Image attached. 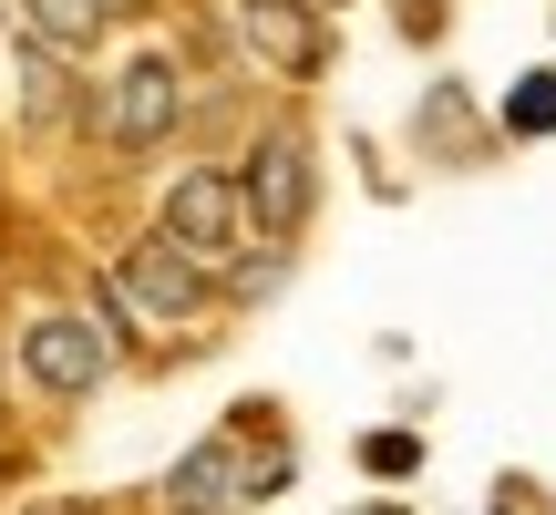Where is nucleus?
<instances>
[{
    "label": "nucleus",
    "mask_w": 556,
    "mask_h": 515,
    "mask_svg": "<svg viewBox=\"0 0 556 515\" xmlns=\"http://www.w3.org/2000/svg\"><path fill=\"white\" fill-rule=\"evenodd\" d=\"M238 197H248V217H258L268 238H299V217H309V135H299V124L258 135V155H248Z\"/></svg>",
    "instance_id": "nucleus-1"
},
{
    "label": "nucleus",
    "mask_w": 556,
    "mask_h": 515,
    "mask_svg": "<svg viewBox=\"0 0 556 515\" xmlns=\"http://www.w3.org/2000/svg\"><path fill=\"white\" fill-rule=\"evenodd\" d=\"M176 62H155V52H144V62H124V73H114V93H103V135H114L124 145V155H144V145H165V135H176Z\"/></svg>",
    "instance_id": "nucleus-2"
},
{
    "label": "nucleus",
    "mask_w": 556,
    "mask_h": 515,
    "mask_svg": "<svg viewBox=\"0 0 556 515\" xmlns=\"http://www.w3.org/2000/svg\"><path fill=\"white\" fill-rule=\"evenodd\" d=\"M103 361H114V351L93 340V319H31V330H21V372H31L41 392H62V402L93 392Z\"/></svg>",
    "instance_id": "nucleus-3"
},
{
    "label": "nucleus",
    "mask_w": 556,
    "mask_h": 515,
    "mask_svg": "<svg viewBox=\"0 0 556 515\" xmlns=\"http://www.w3.org/2000/svg\"><path fill=\"white\" fill-rule=\"evenodd\" d=\"M238 217H248V197L227 176H176V197H165V238L197 248V258H227V248H238Z\"/></svg>",
    "instance_id": "nucleus-4"
},
{
    "label": "nucleus",
    "mask_w": 556,
    "mask_h": 515,
    "mask_svg": "<svg viewBox=\"0 0 556 515\" xmlns=\"http://www.w3.org/2000/svg\"><path fill=\"white\" fill-rule=\"evenodd\" d=\"M238 495H258L248 485V454H238V434H217V443H197V454L165 475V515H227Z\"/></svg>",
    "instance_id": "nucleus-5"
},
{
    "label": "nucleus",
    "mask_w": 556,
    "mask_h": 515,
    "mask_svg": "<svg viewBox=\"0 0 556 515\" xmlns=\"http://www.w3.org/2000/svg\"><path fill=\"white\" fill-rule=\"evenodd\" d=\"M124 278H135V299H144L155 319H186V310L206 299V258H197V248H176V238L135 248V258H124Z\"/></svg>",
    "instance_id": "nucleus-6"
},
{
    "label": "nucleus",
    "mask_w": 556,
    "mask_h": 515,
    "mask_svg": "<svg viewBox=\"0 0 556 515\" xmlns=\"http://www.w3.org/2000/svg\"><path fill=\"white\" fill-rule=\"evenodd\" d=\"M319 0H238V21H248V41L278 62V73H319Z\"/></svg>",
    "instance_id": "nucleus-7"
},
{
    "label": "nucleus",
    "mask_w": 556,
    "mask_h": 515,
    "mask_svg": "<svg viewBox=\"0 0 556 515\" xmlns=\"http://www.w3.org/2000/svg\"><path fill=\"white\" fill-rule=\"evenodd\" d=\"M21 11H31L41 41H93L103 21H114V0H21Z\"/></svg>",
    "instance_id": "nucleus-8"
},
{
    "label": "nucleus",
    "mask_w": 556,
    "mask_h": 515,
    "mask_svg": "<svg viewBox=\"0 0 556 515\" xmlns=\"http://www.w3.org/2000/svg\"><path fill=\"white\" fill-rule=\"evenodd\" d=\"M505 135H556V73H526L505 93Z\"/></svg>",
    "instance_id": "nucleus-9"
},
{
    "label": "nucleus",
    "mask_w": 556,
    "mask_h": 515,
    "mask_svg": "<svg viewBox=\"0 0 556 515\" xmlns=\"http://www.w3.org/2000/svg\"><path fill=\"white\" fill-rule=\"evenodd\" d=\"M361 464H371V475H413L422 443H413V434H371V443H361Z\"/></svg>",
    "instance_id": "nucleus-10"
},
{
    "label": "nucleus",
    "mask_w": 556,
    "mask_h": 515,
    "mask_svg": "<svg viewBox=\"0 0 556 515\" xmlns=\"http://www.w3.org/2000/svg\"><path fill=\"white\" fill-rule=\"evenodd\" d=\"M381 515H402V505H381Z\"/></svg>",
    "instance_id": "nucleus-11"
},
{
    "label": "nucleus",
    "mask_w": 556,
    "mask_h": 515,
    "mask_svg": "<svg viewBox=\"0 0 556 515\" xmlns=\"http://www.w3.org/2000/svg\"><path fill=\"white\" fill-rule=\"evenodd\" d=\"M319 11H330V0H319Z\"/></svg>",
    "instance_id": "nucleus-12"
}]
</instances>
